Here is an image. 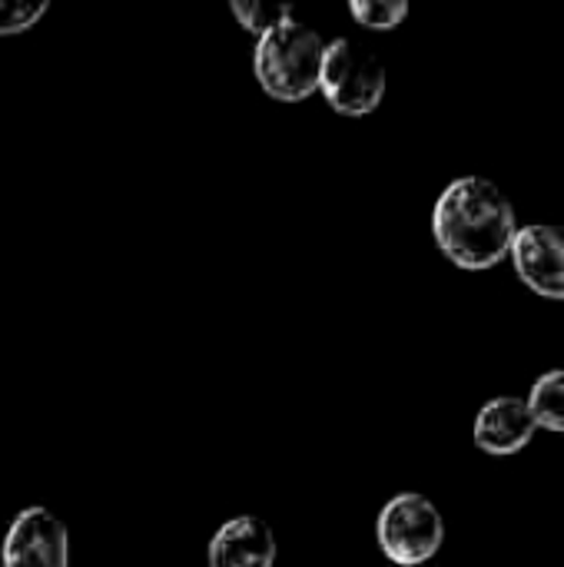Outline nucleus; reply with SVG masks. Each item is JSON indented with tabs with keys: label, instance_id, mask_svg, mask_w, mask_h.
I'll return each instance as SVG.
<instances>
[{
	"label": "nucleus",
	"instance_id": "f257e3e1",
	"mask_svg": "<svg viewBox=\"0 0 564 567\" xmlns=\"http://www.w3.org/2000/svg\"><path fill=\"white\" fill-rule=\"evenodd\" d=\"M519 233V213L512 196L489 176L452 179L432 209V236L442 256L465 269L485 272L509 259Z\"/></svg>",
	"mask_w": 564,
	"mask_h": 567
},
{
	"label": "nucleus",
	"instance_id": "f03ea898",
	"mask_svg": "<svg viewBox=\"0 0 564 567\" xmlns=\"http://www.w3.org/2000/svg\"><path fill=\"white\" fill-rule=\"evenodd\" d=\"M322 53H326L322 37L309 23L286 17L283 23H276L256 40L253 70L269 96L283 103H299L319 90Z\"/></svg>",
	"mask_w": 564,
	"mask_h": 567
},
{
	"label": "nucleus",
	"instance_id": "7ed1b4c3",
	"mask_svg": "<svg viewBox=\"0 0 564 567\" xmlns=\"http://www.w3.org/2000/svg\"><path fill=\"white\" fill-rule=\"evenodd\" d=\"M319 90L326 103L342 116H369L382 106L389 90V73L382 60L349 37L326 43Z\"/></svg>",
	"mask_w": 564,
	"mask_h": 567
},
{
	"label": "nucleus",
	"instance_id": "20e7f679",
	"mask_svg": "<svg viewBox=\"0 0 564 567\" xmlns=\"http://www.w3.org/2000/svg\"><path fill=\"white\" fill-rule=\"evenodd\" d=\"M376 538L392 565H429L445 545V518L432 498L419 492H402L382 505Z\"/></svg>",
	"mask_w": 564,
	"mask_h": 567
},
{
	"label": "nucleus",
	"instance_id": "39448f33",
	"mask_svg": "<svg viewBox=\"0 0 564 567\" xmlns=\"http://www.w3.org/2000/svg\"><path fill=\"white\" fill-rule=\"evenodd\" d=\"M3 567H66L70 565V535L66 525L43 505L23 508L0 545Z\"/></svg>",
	"mask_w": 564,
	"mask_h": 567
},
{
	"label": "nucleus",
	"instance_id": "423d86ee",
	"mask_svg": "<svg viewBox=\"0 0 564 567\" xmlns=\"http://www.w3.org/2000/svg\"><path fill=\"white\" fill-rule=\"evenodd\" d=\"M519 279L542 299H564V226L529 223L519 226L509 252Z\"/></svg>",
	"mask_w": 564,
	"mask_h": 567
},
{
	"label": "nucleus",
	"instance_id": "0eeeda50",
	"mask_svg": "<svg viewBox=\"0 0 564 567\" xmlns=\"http://www.w3.org/2000/svg\"><path fill=\"white\" fill-rule=\"evenodd\" d=\"M539 435V422L522 395H495L489 399L472 425V439L485 455L509 458L532 445Z\"/></svg>",
	"mask_w": 564,
	"mask_h": 567
},
{
	"label": "nucleus",
	"instance_id": "6e6552de",
	"mask_svg": "<svg viewBox=\"0 0 564 567\" xmlns=\"http://www.w3.org/2000/svg\"><path fill=\"white\" fill-rule=\"evenodd\" d=\"M209 567H273L276 565V535L256 515L229 518L206 548Z\"/></svg>",
	"mask_w": 564,
	"mask_h": 567
},
{
	"label": "nucleus",
	"instance_id": "1a4fd4ad",
	"mask_svg": "<svg viewBox=\"0 0 564 567\" xmlns=\"http://www.w3.org/2000/svg\"><path fill=\"white\" fill-rule=\"evenodd\" d=\"M525 402H529L539 429L564 432V365L562 369H548L542 379H535Z\"/></svg>",
	"mask_w": 564,
	"mask_h": 567
},
{
	"label": "nucleus",
	"instance_id": "9d476101",
	"mask_svg": "<svg viewBox=\"0 0 564 567\" xmlns=\"http://www.w3.org/2000/svg\"><path fill=\"white\" fill-rule=\"evenodd\" d=\"M229 10H233L236 23L243 30H249L256 40L266 30H273L276 23H283L286 17H293V7L289 3H263V0H233Z\"/></svg>",
	"mask_w": 564,
	"mask_h": 567
},
{
	"label": "nucleus",
	"instance_id": "9b49d317",
	"mask_svg": "<svg viewBox=\"0 0 564 567\" xmlns=\"http://www.w3.org/2000/svg\"><path fill=\"white\" fill-rule=\"evenodd\" d=\"M349 13L359 27L369 30H396L409 17L406 0H349Z\"/></svg>",
	"mask_w": 564,
	"mask_h": 567
},
{
	"label": "nucleus",
	"instance_id": "f8f14e48",
	"mask_svg": "<svg viewBox=\"0 0 564 567\" xmlns=\"http://www.w3.org/2000/svg\"><path fill=\"white\" fill-rule=\"evenodd\" d=\"M47 13V3H27V0H0V37H13V33H27L30 27H37Z\"/></svg>",
	"mask_w": 564,
	"mask_h": 567
}]
</instances>
